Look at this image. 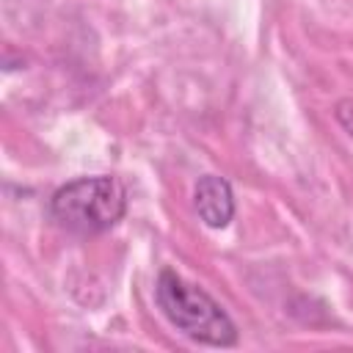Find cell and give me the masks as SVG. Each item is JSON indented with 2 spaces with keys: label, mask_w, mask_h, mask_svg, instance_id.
<instances>
[{
  "label": "cell",
  "mask_w": 353,
  "mask_h": 353,
  "mask_svg": "<svg viewBox=\"0 0 353 353\" xmlns=\"http://www.w3.org/2000/svg\"><path fill=\"white\" fill-rule=\"evenodd\" d=\"M157 306L188 339L215 347H229L237 342V328L232 317L221 309L215 298H210L201 287L185 281L174 270H163L154 284Z\"/></svg>",
  "instance_id": "obj_1"
},
{
  "label": "cell",
  "mask_w": 353,
  "mask_h": 353,
  "mask_svg": "<svg viewBox=\"0 0 353 353\" xmlns=\"http://www.w3.org/2000/svg\"><path fill=\"white\" fill-rule=\"evenodd\" d=\"M127 210L124 185L116 176H80L52 193V218L74 234H99L121 221Z\"/></svg>",
  "instance_id": "obj_2"
},
{
  "label": "cell",
  "mask_w": 353,
  "mask_h": 353,
  "mask_svg": "<svg viewBox=\"0 0 353 353\" xmlns=\"http://www.w3.org/2000/svg\"><path fill=\"white\" fill-rule=\"evenodd\" d=\"M193 204H196V212L199 218L212 226V229H221L232 221L234 215V196H232V188L223 176H215V174H207L196 182V190H193Z\"/></svg>",
  "instance_id": "obj_3"
},
{
  "label": "cell",
  "mask_w": 353,
  "mask_h": 353,
  "mask_svg": "<svg viewBox=\"0 0 353 353\" xmlns=\"http://www.w3.org/2000/svg\"><path fill=\"white\" fill-rule=\"evenodd\" d=\"M336 119H339V124L353 135V102H339V105H336Z\"/></svg>",
  "instance_id": "obj_4"
}]
</instances>
